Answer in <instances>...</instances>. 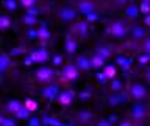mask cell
Wrapping results in <instances>:
<instances>
[{"label": "cell", "mask_w": 150, "mask_h": 126, "mask_svg": "<svg viewBox=\"0 0 150 126\" xmlns=\"http://www.w3.org/2000/svg\"><path fill=\"white\" fill-rule=\"evenodd\" d=\"M21 3H22L25 8H30V6H33V5L36 3V0H21Z\"/></svg>", "instance_id": "cell-10"}, {"label": "cell", "mask_w": 150, "mask_h": 126, "mask_svg": "<svg viewBox=\"0 0 150 126\" xmlns=\"http://www.w3.org/2000/svg\"><path fill=\"white\" fill-rule=\"evenodd\" d=\"M133 90H134V95H136V97H142V95H144V89L141 87V86H134Z\"/></svg>", "instance_id": "cell-7"}, {"label": "cell", "mask_w": 150, "mask_h": 126, "mask_svg": "<svg viewBox=\"0 0 150 126\" xmlns=\"http://www.w3.org/2000/svg\"><path fill=\"white\" fill-rule=\"evenodd\" d=\"M27 107H28V109H35V107H36L35 101H27Z\"/></svg>", "instance_id": "cell-13"}, {"label": "cell", "mask_w": 150, "mask_h": 126, "mask_svg": "<svg viewBox=\"0 0 150 126\" xmlns=\"http://www.w3.org/2000/svg\"><path fill=\"white\" fill-rule=\"evenodd\" d=\"M9 25V19L8 17H0V28H6Z\"/></svg>", "instance_id": "cell-8"}, {"label": "cell", "mask_w": 150, "mask_h": 126, "mask_svg": "<svg viewBox=\"0 0 150 126\" xmlns=\"http://www.w3.org/2000/svg\"><path fill=\"white\" fill-rule=\"evenodd\" d=\"M61 17L66 19V20H69V19L74 17V11L72 9H63V11H61Z\"/></svg>", "instance_id": "cell-5"}, {"label": "cell", "mask_w": 150, "mask_h": 126, "mask_svg": "<svg viewBox=\"0 0 150 126\" xmlns=\"http://www.w3.org/2000/svg\"><path fill=\"white\" fill-rule=\"evenodd\" d=\"M141 9H142V11H145V13H147L149 9H150V6H149V3H147V2H144V3H142V6H141Z\"/></svg>", "instance_id": "cell-12"}, {"label": "cell", "mask_w": 150, "mask_h": 126, "mask_svg": "<svg viewBox=\"0 0 150 126\" xmlns=\"http://www.w3.org/2000/svg\"><path fill=\"white\" fill-rule=\"evenodd\" d=\"M128 13H130V14H134V13H136V8H134V6H131V8L128 9Z\"/></svg>", "instance_id": "cell-15"}, {"label": "cell", "mask_w": 150, "mask_h": 126, "mask_svg": "<svg viewBox=\"0 0 150 126\" xmlns=\"http://www.w3.org/2000/svg\"><path fill=\"white\" fill-rule=\"evenodd\" d=\"M66 76H67V79H72V78H77V70H75L74 67H67L66 69Z\"/></svg>", "instance_id": "cell-4"}, {"label": "cell", "mask_w": 150, "mask_h": 126, "mask_svg": "<svg viewBox=\"0 0 150 126\" xmlns=\"http://www.w3.org/2000/svg\"><path fill=\"white\" fill-rule=\"evenodd\" d=\"M111 33L116 36H124L125 34V27L122 25L120 22H116V23H112V27H111Z\"/></svg>", "instance_id": "cell-1"}, {"label": "cell", "mask_w": 150, "mask_h": 126, "mask_svg": "<svg viewBox=\"0 0 150 126\" xmlns=\"http://www.w3.org/2000/svg\"><path fill=\"white\" fill-rule=\"evenodd\" d=\"M122 126H130V125H125V123H124V125H122Z\"/></svg>", "instance_id": "cell-18"}, {"label": "cell", "mask_w": 150, "mask_h": 126, "mask_svg": "<svg viewBox=\"0 0 150 126\" xmlns=\"http://www.w3.org/2000/svg\"><path fill=\"white\" fill-rule=\"evenodd\" d=\"M33 58H35L36 61H44V59L47 58V55H45V51H35Z\"/></svg>", "instance_id": "cell-6"}, {"label": "cell", "mask_w": 150, "mask_h": 126, "mask_svg": "<svg viewBox=\"0 0 150 126\" xmlns=\"http://www.w3.org/2000/svg\"><path fill=\"white\" fill-rule=\"evenodd\" d=\"M80 9H81L84 14H89L92 11V5L88 3V2H81V3H80Z\"/></svg>", "instance_id": "cell-3"}, {"label": "cell", "mask_w": 150, "mask_h": 126, "mask_svg": "<svg viewBox=\"0 0 150 126\" xmlns=\"http://www.w3.org/2000/svg\"><path fill=\"white\" fill-rule=\"evenodd\" d=\"M145 22H147V23H150V17H147V20H145Z\"/></svg>", "instance_id": "cell-17"}, {"label": "cell", "mask_w": 150, "mask_h": 126, "mask_svg": "<svg viewBox=\"0 0 150 126\" xmlns=\"http://www.w3.org/2000/svg\"><path fill=\"white\" fill-rule=\"evenodd\" d=\"M106 73H108V75H114L116 70H114V69H106Z\"/></svg>", "instance_id": "cell-14"}, {"label": "cell", "mask_w": 150, "mask_h": 126, "mask_svg": "<svg viewBox=\"0 0 150 126\" xmlns=\"http://www.w3.org/2000/svg\"><path fill=\"white\" fill-rule=\"evenodd\" d=\"M69 101H70V93H63L61 95V103L63 104H69Z\"/></svg>", "instance_id": "cell-9"}, {"label": "cell", "mask_w": 150, "mask_h": 126, "mask_svg": "<svg viewBox=\"0 0 150 126\" xmlns=\"http://www.w3.org/2000/svg\"><path fill=\"white\" fill-rule=\"evenodd\" d=\"M6 6L8 8H16V2H14V0H6Z\"/></svg>", "instance_id": "cell-11"}, {"label": "cell", "mask_w": 150, "mask_h": 126, "mask_svg": "<svg viewBox=\"0 0 150 126\" xmlns=\"http://www.w3.org/2000/svg\"><path fill=\"white\" fill-rule=\"evenodd\" d=\"M52 75V72L49 69H42V70H39V72H38V76H39V79L41 81H44V79H47Z\"/></svg>", "instance_id": "cell-2"}, {"label": "cell", "mask_w": 150, "mask_h": 126, "mask_svg": "<svg viewBox=\"0 0 150 126\" xmlns=\"http://www.w3.org/2000/svg\"><path fill=\"white\" fill-rule=\"evenodd\" d=\"M147 48H149V50H150V41H149V42H147Z\"/></svg>", "instance_id": "cell-16"}]
</instances>
